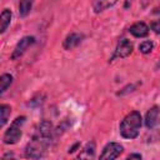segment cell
<instances>
[{
  "mask_svg": "<svg viewBox=\"0 0 160 160\" xmlns=\"http://www.w3.org/2000/svg\"><path fill=\"white\" fill-rule=\"evenodd\" d=\"M54 126L50 120H42L38 124L35 132L31 138V140L26 144L24 155L28 159H41L49 146L51 145V141L54 139Z\"/></svg>",
  "mask_w": 160,
  "mask_h": 160,
  "instance_id": "obj_1",
  "label": "cell"
},
{
  "mask_svg": "<svg viewBox=\"0 0 160 160\" xmlns=\"http://www.w3.org/2000/svg\"><path fill=\"white\" fill-rule=\"evenodd\" d=\"M142 122H144V120H142L140 111L132 110V111L128 112L119 124L120 136L126 139V140L136 139L140 134V129L142 126Z\"/></svg>",
  "mask_w": 160,
  "mask_h": 160,
  "instance_id": "obj_2",
  "label": "cell"
},
{
  "mask_svg": "<svg viewBox=\"0 0 160 160\" xmlns=\"http://www.w3.org/2000/svg\"><path fill=\"white\" fill-rule=\"evenodd\" d=\"M25 121H26L25 115H19L11 121L10 126L5 130L2 135V142L5 145H15L20 141L22 136V126Z\"/></svg>",
  "mask_w": 160,
  "mask_h": 160,
  "instance_id": "obj_3",
  "label": "cell"
},
{
  "mask_svg": "<svg viewBox=\"0 0 160 160\" xmlns=\"http://www.w3.org/2000/svg\"><path fill=\"white\" fill-rule=\"evenodd\" d=\"M134 51V44L126 39V38H122L118 41L115 49H114V52L110 58V61H114L115 59H125L128 56H130Z\"/></svg>",
  "mask_w": 160,
  "mask_h": 160,
  "instance_id": "obj_4",
  "label": "cell"
},
{
  "mask_svg": "<svg viewBox=\"0 0 160 160\" xmlns=\"http://www.w3.org/2000/svg\"><path fill=\"white\" fill-rule=\"evenodd\" d=\"M34 44H35V38H34L32 35H25V36H22V38L16 42V45H15V48H14L11 55H10V59H11V60H18V59H20V58L28 51V49L31 48Z\"/></svg>",
  "mask_w": 160,
  "mask_h": 160,
  "instance_id": "obj_5",
  "label": "cell"
},
{
  "mask_svg": "<svg viewBox=\"0 0 160 160\" xmlns=\"http://www.w3.org/2000/svg\"><path fill=\"white\" fill-rule=\"evenodd\" d=\"M122 152H124V146L120 142L110 141L102 148L99 155V159L100 160H114V159H118Z\"/></svg>",
  "mask_w": 160,
  "mask_h": 160,
  "instance_id": "obj_6",
  "label": "cell"
},
{
  "mask_svg": "<svg viewBox=\"0 0 160 160\" xmlns=\"http://www.w3.org/2000/svg\"><path fill=\"white\" fill-rule=\"evenodd\" d=\"M82 40H84V34L72 31V32L68 34L65 36V39L62 40V49L66 51H70V50L78 48L82 42Z\"/></svg>",
  "mask_w": 160,
  "mask_h": 160,
  "instance_id": "obj_7",
  "label": "cell"
},
{
  "mask_svg": "<svg viewBox=\"0 0 160 160\" xmlns=\"http://www.w3.org/2000/svg\"><path fill=\"white\" fill-rule=\"evenodd\" d=\"M129 32L134 36V38H138V39H142V38H146L150 32V28L146 22L144 21H136L134 22L130 28H129Z\"/></svg>",
  "mask_w": 160,
  "mask_h": 160,
  "instance_id": "obj_8",
  "label": "cell"
},
{
  "mask_svg": "<svg viewBox=\"0 0 160 160\" xmlns=\"http://www.w3.org/2000/svg\"><path fill=\"white\" fill-rule=\"evenodd\" d=\"M159 114H160V108L158 105H152L145 114V119H144V125L146 126V129L149 130L150 128H152L158 120H159Z\"/></svg>",
  "mask_w": 160,
  "mask_h": 160,
  "instance_id": "obj_9",
  "label": "cell"
},
{
  "mask_svg": "<svg viewBox=\"0 0 160 160\" xmlns=\"http://www.w3.org/2000/svg\"><path fill=\"white\" fill-rule=\"evenodd\" d=\"M118 1L119 0H92L91 1V9L95 14H101L105 10L116 5Z\"/></svg>",
  "mask_w": 160,
  "mask_h": 160,
  "instance_id": "obj_10",
  "label": "cell"
},
{
  "mask_svg": "<svg viewBox=\"0 0 160 160\" xmlns=\"http://www.w3.org/2000/svg\"><path fill=\"white\" fill-rule=\"evenodd\" d=\"M96 151V142L94 140L88 141L78 154V159H92Z\"/></svg>",
  "mask_w": 160,
  "mask_h": 160,
  "instance_id": "obj_11",
  "label": "cell"
},
{
  "mask_svg": "<svg viewBox=\"0 0 160 160\" xmlns=\"http://www.w3.org/2000/svg\"><path fill=\"white\" fill-rule=\"evenodd\" d=\"M12 20V11L10 9H2L0 14V34H4L10 26Z\"/></svg>",
  "mask_w": 160,
  "mask_h": 160,
  "instance_id": "obj_12",
  "label": "cell"
},
{
  "mask_svg": "<svg viewBox=\"0 0 160 160\" xmlns=\"http://www.w3.org/2000/svg\"><path fill=\"white\" fill-rule=\"evenodd\" d=\"M34 0H20L19 1V15L20 18H26L32 9Z\"/></svg>",
  "mask_w": 160,
  "mask_h": 160,
  "instance_id": "obj_13",
  "label": "cell"
},
{
  "mask_svg": "<svg viewBox=\"0 0 160 160\" xmlns=\"http://www.w3.org/2000/svg\"><path fill=\"white\" fill-rule=\"evenodd\" d=\"M12 80H14V78L11 74H8V72L1 74V76H0V95H2L10 88V85L12 84Z\"/></svg>",
  "mask_w": 160,
  "mask_h": 160,
  "instance_id": "obj_14",
  "label": "cell"
},
{
  "mask_svg": "<svg viewBox=\"0 0 160 160\" xmlns=\"http://www.w3.org/2000/svg\"><path fill=\"white\" fill-rule=\"evenodd\" d=\"M11 114V106L8 104H1L0 105V128H4L10 118Z\"/></svg>",
  "mask_w": 160,
  "mask_h": 160,
  "instance_id": "obj_15",
  "label": "cell"
},
{
  "mask_svg": "<svg viewBox=\"0 0 160 160\" xmlns=\"http://www.w3.org/2000/svg\"><path fill=\"white\" fill-rule=\"evenodd\" d=\"M149 135L146 138V141L148 142H155V141H159L160 140V119L158 120V122L149 129Z\"/></svg>",
  "mask_w": 160,
  "mask_h": 160,
  "instance_id": "obj_16",
  "label": "cell"
},
{
  "mask_svg": "<svg viewBox=\"0 0 160 160\" xmlns=\"http://www.w3.org/2000/svg\"><path fill=\"white\" fill-rule=\"evenodd\" d=\"M154 50V42L151 40H144L142 42L139 44V51L144 55L150 54Z\"/></svg>",
  "mask_w": 160,
  "mask_h": 160,
  "instance_id": "obj_17",
  "label": "cell"
},
{
  "mask_svg": "<svg viewBox=\"0 0 160 160\" xmlns=\"http://www.w3.org/2000/svg\"><path fill=\"white\" fill-rule=\"evenodd\" d=\"M135 84H128L126 86H124L116 95H119V96H122V95H125V94H129V92H132L134 90H135Z\"/></svg>",
  "mask_w": 160,
  "mask_h": 160,
  "instance_id": "obj_18",
  "label": "cell"
},
{
  "mask_svg": "<svg viewBox=\"0 0 160 160\" xmlns=\"http://www.w3.org/2000/svg\"><path fill=\"white\" fill-rule=\"evenodd\" d=\"M149 28H150V30H151L152 32H155V34L160 35V19L151 21V22H150V25H149Z\"/></svg>",
  "mask_w": 160,
  "mask_h": 160,
  "instance_id": "obj_19",
  "label": "cell"
},
{
  "mask_svg": "<svg viewBox=\"0 0 160 160\" xmlns=\"http://www.w3.org/2000/svg\"><path fill=\"white\" fill-rule=\"evenodd\" d=\"M126 159H129V160H130V159H139V160H140V159H142V155L139 154V152H132V154H129V155L126 156Z\"/></svg>",
  "mask_w": 160,
  "mask_h": 160,
  "instance_id": "obj_20",
  "label": "cell"
},
{
  "mask_svg": "<svg viewBox=\"0 0 160 160\" xmlns=\"http://www.w3.org/2000/svg\"><path fill=\"white\" fill-rule=\"evenodd\" d=\"M78 149H80V142H75V144L69 149V152H74V151L78 150Z\"/></svg>",
  "mask_w": 160,
  "mask_h": 160,
  "instance_id": "obj_21",
  "label": "cell"
},
{
  "mask_svg": "<svg viewBox=\"0 0 160 160\" xmlns=\"http://www.w3.org/2000/svg\"><path fill=\"white\" fill-rule=\"evenodd\" d=\"M134 0H124V9H129Z\"/></svg>",
  "mask_w": 160,
  "mask_h": 160,
  "instance_id": "obj_22",
  "label": "cell"
},
{
  "mask_svg": "<svg viewBox=\"0 0 160 160\" xmlns=\"http://www.w3.org/2000/svg\"><path fill=\"white\" fill-rule=\"evenodd\" d=\"M155 70H160V58H159V60L155 64Z\"/></svg>",
  "mask_w": 160,
  "mask_h": 160,
  "instance_id": "obj_23",
  "label": "cell"
},
{
  "mask_svg": "<svg viewBox=\"0 0 160 160\" xmlns=\"http://www.w3.org/2000/svg\"><path fill=\"white\" fill-rule=\"evenodd\" d=\"M2 158H4V159H6V158H14V154H11V152L9 154V152H8V154H5Z\"/></svg>",
  "mask_w": 160,
  "mask_h": 160,
  "instance_id": "obj_24",
  "label": "cell"
}]
</instances>
